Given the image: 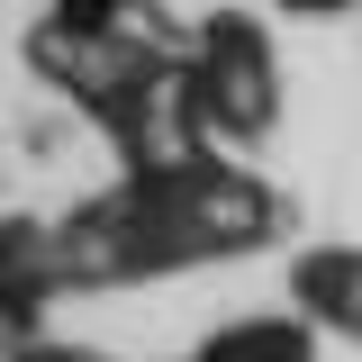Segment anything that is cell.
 I'll return each mask as SVG.
<instances>
[{
  "mask_svg": "<svg viewBox=\"0 0 362 362\" xmlns=\"http://www.w3.org/2000/svg\"><path fill=\"white\" fill-rule=\"evenodd\" d=\"M190 82H199V127L209 145H254L281 118V54H272V28L245 18V9H209L199 37H190Z\"/></svg>",
  "mask_w": 362,
  "mask_h": 362,
  "instance_id": "obj_1",
  "label": "cell"
},
{
  "mask_svg": "<svg viewBox=\"0 0 362 362\" xmlns=\"http://www.w3.org/2000/svg\"><path fill=\"white\" fill-rule=\"evenodd\" d=\"M64 245L45 218H0V335L37 344V317L64 299Z\"/></svg>",
  "mask_w": 362,
  "mask_h": 362,
  "instance_id": "obj_2",
  "label": "cell"
},
{
  "mask_svg": "<svg viewBox=\"0 0 362 362\" xmlns=\"http://www.w3.org/2000/svg\"><path fill=\"white\" fill-rule=\"evenodd\" d=\"M290 299L308 326H335V335H354L362 344V245H317L290 263Z\"/></svg>",
  "mask_w": 362,
  "mask_h": 362,
  "instance_id": "obj_3",
  "label": "cell"
},
{
  "mask_svg": "<svg viewBox=\"0 0 362 362\" xmlns=\"http://www.w3.org/2000/svg\"><path fill=\"white\" fill-rule=\"evenodd\" d=\"M190 362H317V326L299 308L290 317H235L218 335H199Z\"/></svg>",
  "mask_w": 362,
  "mask_h": 362,
  "instance_id": "obj_4",
  "label": "cell"
},
{
  "mask_svg": "<svg viewBox=\"0 0 362 362\" xmlns=\"http://www.w3.org/2000/svg\"><path fill=\"white\" fill-rule=\"evenodd\" d=\"M9 362H118L100 344H64V335H37V344H9Z\"/></svg>",
  "mask_w": 362,
  "mask_h": 362,
  "instance_id": "obj_5",
  "label": "cell"
},
{
  "mask_svg": "<svg viewBox=\"0 0 362 362\" xmlns=\"http://www.w3.org/2000/svg\"><path fill=\"white\" fill-rule=\"evenodd\" d=\"M344 9H362V0H281V18H344Z\"/></svg>",
  "mask_w": 362,
  "mask_h": 362,
  "instance_id": "obj_6",
  "label": "cell"
}]
</instances>
